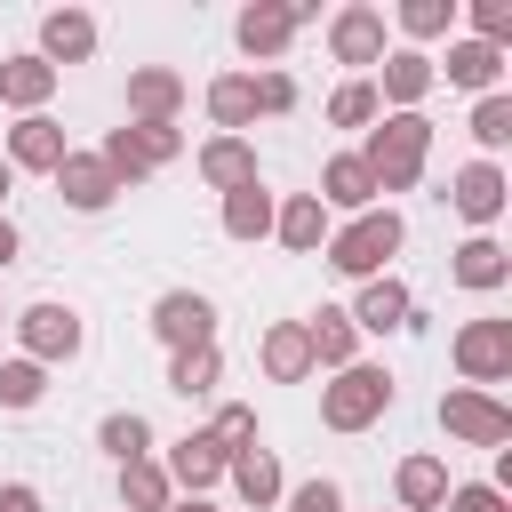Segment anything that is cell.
<instances>
[{
    "label": "cell",
    "instance_id": "cell-1",
    "mask_svg": "<svg viewBox=\"0 0 512 512\" xmlns=\"http://www.w3.org/2000/svg\"><path fill=\"white\" fill-rule=\"evenodd\" d=\"M424 152H432V120L424 112H384V128H368V144H360L376 192H408L424 176Z\"/></svg>",
    "mask_w": 512,
    "mask_h": 512
},
{
    "label": "cell",
    "instance_id": "cell-2",
    "mask_svg": "<svg viewBox=\"0 0 512 512\" xmlns=\"http://www.w3.org/2000/svg\"><path fill=\"white\" fill-rule=\"evenodd\" d=\"M400 240H408V224H400L392 208H360L344 232H328V264H336L344 280H376V272L400 256Z\"/></svg>",
    "mask_w": 512,
    "mask_h": 512
},
{
    "label": "cell",
    "instance_id": "cell-3",
    "mask_svg": "<svg viewBox=\"0 0 512 512\" xmlns=\"http://www.w3.org/2000/svg\"><path fill=\"white\" fill-rule=\"evenodd\" d=\"M384 408H392V376L368 368V360H352V368H336V376L320 384V424H328V432H368Z\"/></svg>",
    "mask_w": 512,
    "mask_h": 512
},
{
    "label": "cell",
    "instance_id": "cell-4",
    "mask_svg": "<svg viewBox=\"0 0 512 512\" xmlns=\"http://www.w3.org/2000/svg\"><path fill=\"white\" fill-rule=\"evenodd\" d=\"M176 152H184V128H144V120H128V128H112V136H104V152H96V160H104V168H112V184L128 192V184H144L152 168H168Z\"/></svg>",
    "mask_w": 512,
    "mask_h": 512
},
{
    "label": "cell",
    "instance_id": "cell-5",
    "mask_svg": "<svg viewBox=\"0 0 512 512\" xmlns=\"http://www.w3.org/2000/svg\"><path fill=\"white\" fill-rule=\"evenodd\" d=\"M440 432L464 440V448H504V440H512V408H504L496 392L456 384V392H440Z\"/></svg>",
    "mask_w": 512,
    "mask_h": 512
},
{
    "label": "cell",
    "instance_id": "cell-6",
    "mask_svg": "<svg viewBox=\"0 0 512 512\" xmlns=\"http://www.w3.org/2000/svg\"><path fill=\"white\" fill-rule=\"evenodd\" d=\"M16 344H24V360H72L80 344H88V328H80V312L72 304H24L16 312Z\"/></svg>",
    "mask_w": 512,
    "mask_h": 512
},
{
    "label": "cell",
    "instance_id": "cell-7",
    "mask_svg": "<svg viewBox=\"0 0 512 512\" xmlns=\"http://www.w3.org/2000/svg\"><path fill=\"white\" fill-rule=\"evenodd\" d=\"M152 336H160L168 352H200V344H216V304H208L200 288H168V296L152 304Z\"/></svg>",
    "mask_w": 512,
    "mask_h": 512
},
{
    "label": "cell",
    "instance_id": "cell-8",
    "mask_svg": "<svg viewBox=\"0 0 512 512\" xmlns=\"http://www.w3.org/2000/svg\"><path fill=\"white\" fill-rule=\"evenodd\" d=\"M456 368H464L472 392L480 384H504L512 376V320H464L456 328Z\"/></svg>",
    "mask_w": 512,
    "mask_h": 512
},
{
    "label": "cell",
    "instance_id": "cell-9",
    "mask_svg": "<svg viewBox=\"0 0 512 512\" xmlns=\"http://www.w3.org/2000/svg\"><path fill=\"white\" fill-rule=\"evenodd\" d=\"M504 200H512V184H504V168H496V160H464V168L448 176V208H456L464 224H496V216H504Z\"/></svg>",
    "mask_w": 512,
    "mask_h": 512
},
{
    "label": "cell",
    "instance_id": "cell-10",
    "mask_svg": "<svg viewBox=\"0 0 512 512\" xmlns=\"http://www.w3.org/2000/svg\"><path fill=\"white\" fill-rule=\"evenodd\" d=\"M328 56H336V64H384V8H368V0L336 8V24H328Z\"/></svg>",
    "mask_w": 512,
    "mask_h": 512
},
{
    "label": "cell",
    "instance_id": "cell-11",
    "mask_svg": "<svg viewBox=\"0 0 512 512\" xmlns=\"http://www.w3.org/2000/svg\"><path fill=\"white\" fill-rule=\"evenodd\" d=\"M432 80H440V64H432L424 48H384V64H376V104H400V112H416Z\"/></svg>",
    "mask_w": 512,
    "mask_h": 512
},
{
    "label": "cell",
    "instance_id": "cell-12",
    "mask_svg": "<svg viewBox=\"0 0 512 512\" xmlns=\"http://www.w3.org/2000/svg\"><path fill=\"white\" fill-rule=\"evenodd\" d=\"M240 48L256 56V64H272V56H288V40H296V8L288 0H256V8H240Z\"/></svg>",
    "mask_w": 512,
    "mask_h": 512
},
{
    "label": "cell",
    "instance_id": "cell-13",
    "mask_svg": "<svg viewBox=\"0 0 512 512\" xmlns=\"http://www.w3.org/2000/svg\"><path fill=\"white\" fill-rule=\"evenodd\" d=\"M176 104H184V80H176L168 64L128 72V120H144V128H176Z\"/></svg>",
    "mask_w": 512,
    "mask_h": 512
},
{
    "label": "cell",
    "instance_id": "cell-14",
    "mask_svg": "<svg viewBox=\"0 0 512 512\" xmlns=\"http://www.w3.org/2000/svg\"><path fill=\"white\" fill-rule=\"evenodd\" d=\"M8 168H40V176H56L64 168V128L48 120V112H24L16 128H8V152H0Z\"/></svg>",
    "mask_w": 512,
    "mask_h": 512
},
{
    "label": "cell",
    "instance_id": "cell-15",
    "mask_svg": "<svg viewBox=\"0 0 512 512\" xmlns=\"http://www.w3.org/2000/svg\"><path fill=\"white\" fill-rule=\"evenodd\" d=\"M56 192H64V208H80V216H96V208H112V200H120V184H112V168H104L96 152H64Z\"/></svg>",
    "mask_w": 512,
    "mask_h": 512
},
{
    "label": "cell",
    "instance_id": "cell-16",
    "mask_svg": "<svg viewBox=\"0 0 512 512\" xmlns=\"http://www.w3.org/2000/svg\"><path fill=\"white\" fill-rule=\"evenodd\" d=\"M408 312H416V296H408L392 272L360 280V296H352V328H368V336H392V328H408Z\"/></svg>",
    "mask_w": 512,
    "mask_h": 512
},
{
    "label": "cell",
    "instance_id": "cell-17",
    "mask_svg": "<svg viewBox=\"0 0 512 512\" xmlns=\"http://www.w3.org/2000/svg\"><path fill=\"white\" fill-rule=\"evenodd\" d=\"M224 464H232V456L216 448V432H184V440L168 448V464H160V472H168V488H192V496H200V488H216V480H224Z\"/></svg>",
    "mask_w": 512,
    "mask_h": 512
},
{
    "label": "cell",
    "instance_id": "cell-18",
    "mask_svg": "<svg viewBox=\"0 0 512 512\" xmlns=\"http://www.w3.org/2000/svg\"><path fill=\"white\" fill-rule=\"evenodd\" d=\"M88 56H96V16L48 8L40 16V64H88Z\"/></svg>",
    "mask_w": 512,
    "mask_h": 512
},
{
    "label": "cell",
    "instance_id": "cell-19",
    "mask_svg": "<svg viewBox=\"0 0 512 512\" xmlns=\"http://www.w3.org/2000/svg\"><path fill=\"white\" fill-rule=\"evenodd\" d=\"M312 200H320V208H352V216L376 208V176H368V160H360V152H336V160L320 168V192H312Z\"/></svg>",
    "mask_w": 512,
    "mask_h": 512
},
{
    "label": "cell",
    "instance_id": "cell-20",
    "mask_svg": "<svg viewBox=\"0 0 512 512\" xmlns=\"http://www.w3.org/2000/svg\"><path fill=\"white\" fill-rule=\"evenodd\" d=\"M304 344H312V368H352L360 328H352V312H344V304H320V312L304 320Z\"/></svg>",
    "mask_w": 512,
    "mask_h": 512
},
{
    "label": "cell",
    "instance_id": "cell-21",
    "mask_svg": "<svg viewBox=\"0 0 512 512\" xmlns=\"http://www.w3.org/2000/svg\"><path fill=\"white\" fill-rule=\"evenodd\" d=\"M256 360H264V376H272V384H304V376H312V344H304V320H280V328H264Z\"/></svg>",
    "mask_w": 512,
    "mask_h": 512
},
{
    "label": "cell",
    "instance_id": "cell-22",
    "mask_svg": "<svg viewBox=\"0 0 512 512\" xmlns=\"http://www.w3.org/2000/svg\"><path fill=\"white\" fill-rule=\"evenodd\" d=\"M272 232H280V248L312 256V248H328V208H320L312 192H296V200H280V208H272Z\"/></svg>",
    "mask_w": 512,
    "mask_h": 512
},
{
    "label": "cell",
    "instance_id": "cell-23",
    "mask_svg": "<svg viewBox=\"0 0 512 512\" xmlns=\"http://www.w3.org/2000/svg\"><path fill=\"white\" fill-rule=\"evenodd\" d=\"M224 472H232V488H240L248 512H272V504H280V456H272V448H240Z\"/></svg>",
    "mask_w": 512,
    "mask_h": 512
},
{
    "label": "cell",
    "instance_id": "cell-24",
    "mask_svg": "<svg viewBox=\"0 0 512 512\" xmlns=\"http://www.w3.org/2000/svg\"><path fill=\"white\" fill-rule=\"evenodd\" d=\"M200 176H208L216 192L256 184V144H248V136H216V144H200Z\"/></svg>",
    "mask_w": 512,
    "mask_h": 512
},
{
    "label": "cell",
    "instance_id": "cell-25",
    "mask_svg": "<svg viewBox=\"0 0 512 512\" xmlns=\"http://www.w3.org/2000/svg\"><path fill=\"white\" fill-rule=\"evenodd\" d=\"M392 488H400V512H440L448 504V464L440 456H408L392 472Z\"/></svg>",
    "mask_w": 512,
    "mask_h": 512
},
{
    "label": "cell",
    "instance_id": "cell-26",
    "mask_svg": "<svg viewBox=\"0 0 512 512\" xmlns=\"http://www.w3.org/2000/svg\"><path fill=\"white\" fill-rule=\"evenodd\" d=\"M48 96H56V64H40V56H8V64H0V104L40 112Z\"/></svg>",
    "mask_w": 512,
    "mask_h": 512
},
{
    "label": "cell",
    "instance_id": "cell-27",
    "mask_svg": "<svg viewBox=\"0 0 512 512\" xmlns=\"http://www.w3.org/2000/svg\"><path fill=\"white\" fill-rule=\"evenodd\" d=\"M456 280H464V288H480V296H488V288H504V280H512V256H504V240L472 232V240L456 248Z\"/></svg>",
    "mask_w": 512,
    "mask_h": 512
},
{
    "label": "cell",
    "instance_id": "cell-28",
    "mask_svg": "<svg viewBox=\"0 0 512 512\" xmlns=\"http://www.w3.org/2000/svg\"><path fill=\"white\" fill-rule=\"evenodd\" d=\"M496 80H504V56H496V48H480V40H448V88H480V96H496Z\"/></svg>",
    "mask_w": 512,
    "mask_h": 512
},
{
    "label": "cell",
    "instance_id": "cell-29",
    "mask_svg": "<svg viewBox=\"0 0 512 512\" xmlns=\"http://www.w3.org/2000/svg\"><path fill=\"white\" fill-rule=\"evenodd\" d=\"M272 208H280V200H272L264 176H256V184L224 192V232H232V240H264V232H272Z\"/></svg>",
    "mask_w": 512,
    "mask_h": 512
},
{
    "label": "cell",
    "instance_id": "cell-30",
    "mask_svg": "<svg viewBox=\"0 0 512 512\" xmlns=\"http://www.w3.org/2000/svg\"><path fill=\"white\" fill-rule=\"evenodd\" d=\"M208 120H216L224 136H240V128L256 120V88H248V72H224V80H208Z\"/></svg>",
    "mask_w": 512,
    "mask_h": 512
},
{
    "label": "cell",
    "instance_id": "cell-31",
    "mask_svg": "<svg viewBox=\"0 0 512 512\" xmlns=\"http://www.w3.org/2000/svg\"><path fill=\"white\" fill-rule=\"evenodd\" d=\"M120 504H128V512H168L176 488H168V472H160L152 456H136V464H120Z\"/></svg>",
    "mask_w": 512,
    "mask_h": 512
},
{
    "label": "cell",
    "instance_id": "cell-32",
    "mask_svg": "<svg viewBox=\"0 0 512 512\" xmlns=\"http://www.w3.org/2000/svg\"><path fill=\"white\" fill-rule=\"evenodd\" d=\"M216 376H224V352H216V344H200V352H168V392L200 400V392H216Z\"/></svg>",
    "mask_w": 512,
    "mask_h": 512
},
{
    "label": "cell",
    "instance_id": "cell-33",
    "mask_svg": "<svg viewBox=\"0 0 512 512\" xmlns=\"http://www.w3.org/2000/svg\"><path fill=\"white\" fill-rule=\"evenodd\" d=\"M368 120H384V104H376V80H344V88L328 96V128H368Z\"/></svg>",
    "mask_w": 512,
    "mask_h": 512
},
{
    "label": "cell",
    "instance_id": "cell-34",
    "mask_svg": "<svg viewBox=\"0 0 512 512\" xmlns=\"http://www.w3.org/2000/svg\"><path fill=\"white\" fill-rule=\"evenodd\" d=\"M96 440H104V448H112L120 464H136V456H152V424H144L136 408H120V416H104V424H96Z\"/></svg>",
    "mask_w": 512,
    "mask_h": 512
},
{
    "label": "cell",
    "instance_id": "cell-35",
    "mask_svg": "<svg viewBox=\"0 0 512 512\" xmlns=\"http://www.w3.org/2000/svg\"><path fill=\"white\" fill-rule=\"evenodd\" d=\"M40 392H48V368L40 360H0V408H40Z\"/></svg>",
    "mask_w": 512,
    "mask_h": 512
},
{
    "label": "cell",
    "instance_id": "cell-36",
    "mask_svg": "<svg viewBox=\"0 0 512 512\" xmlns=\"http://www.w3.org/2000/svg\"><path fill=\"white\" fill-rule=\"evenodd\" d=\"M472 136H480V152H504V144H512V96H504V88L472 104Z\"/></svg>",
    "mask_w": 512,
    "mask_h": 512
},
{
    "label": "cell",
    "instance_id": "cell-37",
    "mask_svg": "<svg viewBox=\"0 0 512 512\" xmlns=\"http://www.w3.org/2000/svg\"><path fill=\"white\" fill-rule=\"evenodd\" d=\"M448 16H456V0H408V8H400V32H408V40H440Z\"/></svg>",
    "mask_w": 512,
    "mask_h": 512
},
{
    "label": "cell",
    "instance_id": "cell-38",
    "mask_svg": "<svg viewBox=\"0 0 512 512\" xmlns=\"http://www.w3.org/2000/svg\"><path fill=\"white\" fill-rule=\"evenodd\" d=\"M208 432H216V448H224V456H240V448H256V408H240V400H232V408H216V424H208Z\"/></svg>",
    "mask_w": 512,
    "mask_h": 512
},
{
    "label": "cell",
    "instance_id": "cell-39",
    "mask_svg": "<svg viewBox=\"0 0 512 512\" xmlns=\"http://www.w3.org/2000/svg\"><path fill=\"white\" fill-rule=\"evenodd\" d=\"M288 512H344V488L336 480H304V488H280Z\"/></svg>",
    "mask_w": 512,
    "mask_h": 512
},
{
    "label": "cell",
    "instance_id": "cell-40",
    "mask_svg": "<svg viewBox=\"0 0 512 512\" xmlns=\"http://www.w3.org/2000/svg\"><path fill=\"white\" fill-rule=\"evenodd\" d=\"M440 512H504V488L496 480H472V488H448Z\"/></svg>",
    "mask_w": 512,
    "mask_h": 512
},
{
    "label": "cell",
    "instance_id": "cell-41",
    "mask_svg": "<svg viewBox=\"0 0 512 512\" xmlns=\"http://www.w3.org/2000/svg\"><path fill=\"white\" fill-rule=\"evenodd\" d=\"M248 88H256V112H288V104H296V80H288V72H256Z\"/></svg>",
    "mask_w": 512,
    "mask_h": 512
},
{
    "label": "cell",
    "instance_id": "cell-42",
    "mask_svg": "<svg viewBox=\"0 0 512 512\" xmlns=\"http://www.w3.org/2000/svg\"><path fill=\"white\" fill-rule=\"evenodd\" d=\"M0 512H40V488H24V480H0Z\"/></svg>",
    "mask_w": 512,
    "mask_h": 512
},
{
    "label": "cell",
    "instance_id": "cell-43",
    "mask_svg": "<svg viewBox=\"0 0 512 512\" xmlns=\"http://www.w3.org/2000/svg\"><path fill=\"white\" fill-rule=\"evenodd\" d=\"M8 264H16V224L0 216V272H8Z\"/></svg>",
    "mask_w": 512,
    "mask_h": 512
},
{
    "label": "cell",
    "instance_id": "cell-44",
    "mask_svg": "<svg viewBox=\"0 0 512 512\" xmlns=\"http://www.w3.org/2000/svg\"><path fill=\"white\" fill-rule=\"evenodd\" d=\"M168 512H208V504H200V496H184V504H168Z\"/></svg>",
    "mask_w": 512,
    "mask_h": 512
},
{
    "label": "cell",
    "instance_id": "cell-45",
    "mask_svg": "<svg viewBox=\"0 0 512 512\" xmlns=\"http://www.w3.org/2000/svg\"><path fill=\"white\" fill-rule=\"evenodd\" d=\"M8 184H16V168H8V160H0V200H8Z\"/></svg>",
    "mask_w": 512,
    "mask_h": 512
},
{
    "label": "cell",
    "instance_id": "cell-46",
    "mask_svg": "<svg viewBox=\"0 0 512 512\" xmlns=\"http://www.w3.org/2000/svg\"><path fill=\"white\" fill-rule=\"evenodd\" d=\"M0 320H8V312H0Z\"/></svg>",
    "mask_w": 512,
    "mask_h": 512
}]
</instances>
